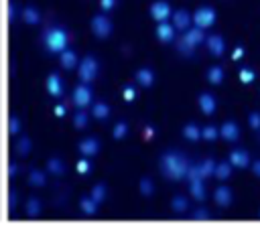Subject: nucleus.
I'll return each mask as SVG.
<instances>
[{"label": "nucleus", "mask_w": 260, "mask_h": 233, "mask_svg": "<svg viewBox=\"0 0 260 233\" xmlns=\"http://www.w3.org/2000/svg\"><path fill=\"white\" fill-rule=\"evenodd\" d=\"M230 162H232V166H236V168H246V166H250L252 158H250V152H248V150L236 148V150L230 152Z\"/></svg>", "instance_id": "obj_13"}, {"label": "nucleus", "mask_w": 260, "mask_h": 233, "mask_svg": "<svg viewBox=\"0 0 260 233\" xmlns=\"http://www.w3.org/2000/svg\"><path fill=\"white\" fill-rule=\"evenodd\" d=\"M154 134H156V130H154L152 126H146V128H144V136H146V138H152Z\"/></svg>", "instance_id": "obj_52"}, {"label": "nucleus", "mask_w": 260, "mask_h": 233, "mask_svg": "<svg viewBox=\"0 0 260 233\" xmlns=\"http://www.w3.org/2000/svg\"><path fill=\"white\" fill-rule=\"evenodd\" d=\"M232 199H234L232 197V188H228V186H217L215 192H213V201H215L217 207H230Z\"/></svg>", "instance_id": "obj_18"}, {"label": "nucleus", "mask_w": 260, "mask_h": 233, "mask_svg": "<svg viewBox=\"0 0 260 233\" xmlns=\"http://www.w3.org/2000/svg\"><path fill=\"white\" fill-rule=\"evenodd\" d=\"M175 24H171L169 20H165V22H158L156 24V30H154V34H156V38L158 41H162V43H171V41H175Z\"/></svg>", "instance_id": "obj_10"}, {"label": "nucleus", "mask_w": 260, "mask_h": 233, "mask_svg": "<svg viewBox=\"0 0 260 233\" xmlns=\"http://www.w3.org/2000/svg\"><path fill=\"white\" fill-rule=\"evenodd\" d=\"M18 174V164L16 162H10L8 164V178H14Z\"/></svg>", "instance_id": "obj_49"}, {"label": "nucleus", "mask_w": 260, "mask_h": 233, "mask_svg": "<svg viewBox=\"0 0 260 233\" xmlns=\"http://www.w3.org/2000/svg\"><path fill=\"white\" fill-rule=\"evenodd\" d=\"M254 79H256V73H254L252 69H248V67L240 69V81H242V83H252Z\"/></svg>", "instance_id": "obj_40"}, {"label": "nucleus", "mask_w": 260, "mask_h": 233, "mask_svg": "<svg viewBox=\"0 0 260 233\" xmlns=\"http://www.w3.org/2000/svg\"><path fill=\"white\" fill-rule=\"evenodd\" d=\"M242 55H244V47H236L234 53H232V59L238 61V59H242Z\"/></svg>", "instance_id": "obj_50"}, {"label": "nucleus", "mask_w": 260, "mask_h": 233, "mask_svg": "<svg viewBox=\"0 0 260 233\" xmlns=\"http://www.w3.org/2000/svg\"><path fill=\"white\" fill-rule=\"evenodd\" d=\"M20 16H22V20H24L26 24H39V22H41V12H39L37 6H32V4L24 6V8L20 10Z\"/></svg>", "instance_id": "obj_20"}, {"label": "nucleus", "mask_w": 260, "mask_h": 233, "mask_svg": "<svg viewBox=\"0 0 260 233\" xmlns=\"http://www.w3.org/2000/svg\"><path fill=\"white\" fill-rule=\"evenodd\" d=\"M6 20L8 22L16 20V2L14 0H8V4H6Z\"/></svg>", "instance_id": "obj_42"}, {"label": "nucleus", "mask_w": 260, "mask_h": 233, "mask_svg": "<svg viewBox=\"0 0 260 233\" xmlns=\"http://www.w3.org/2000/svg\"><path fill=\"white\" fill-rule=\"evenodd\" d=\"M215 160L213 158H205V160H201L197 166H199V172H201V176L203 178H209V176H213V172H215Z\"/></svg>", "instance_id": "obj_30"}, {"label": "nucleus", "mask_w": 260, "mask_h": 233, "mask_svg": "<svg viewBox=\"0 0 260 233\" xmlns=\"http://www.w3.org/2000/svg\"><path fill=\"white\" fill-rule=\"evenodd\" d=\"M71 101H73V105H75V107H79V109L87 107V105L93 101V91H91L89 83H77V85L73 87Z\"/></svg>", "instance_id": "obj_4"}, {"label": "nucleus", "mask_w": 260, "mask_h": 233, "mask_svg": "<svg viewBox=\"0 0 260 233\" xmlns=\"http://www.w3.org/2000/svg\"><path fill=\"white\" fill-rule=\"evenodd\" d=\"M134 79L138 81V85H142V87H150V85L154 83L156 75H154V71H152L150 67H140V69L134 73Z\"/></svg>", "instance_id": "obj_17"}, {"label": "nucleus", "mask_w": 260, "mask_h": 233, "mask_svg": "<svg viewBox=\"0 0 260 233\" xmlns=\"http://www.w3.org/2000/svg\"><path fill=\"white\" fill-rule=\"evenodd\" d=\"M197 103H199V107H201V111H203L205 115H213V113H215L217 101H215V97H213L211 93H201V95L197 97Z\"/></svg>", "instance_id": "obj_16"}, {"label": "nucleus", "mask_w": 260, "mask_h": 233, "mask_svg": "<svg viewBox=\"0 0 260 233\" xmlns=\"http://www.w3.org/2000/svg\"><path fill=\"white\" fill-rule=\"evenodd\" d=\"M47 172H51V174H55V176L65 174V164H63V160L57 158V156L49 158V160H47Z\"/></svg>", "instance_id": "obj_28"}, {"label": "nucleus", "mask_w": 260, "mask_h": 233, "mask_svg": "<svg viewBox=\"0 0 260 233\" xmlns=\"http://www.w3.org/2000/svg\"><path fill=\"white\" fill-rule=\"evenodd\" d=\"M89 195L93 197V201L104 203V201H106V197H108V186H106L104 182H98V184H93V188H91V192H89Z\"/></svg>", "instance_id": "obj_34"}, {"label": "nucleus", "mask_w": 260, "mask_h": 233, "mask_svg": "<svg viewBox=\"0 0 260 233\" xmlns=\"http://www.w3.org/2000/svg\"><path fill=\"white\" fill-rule=\"evenodd\" d=\"M183 138L191 140V142H197L201 138V128L197 124H187L183 126Z\"/></svg>", "instance_id": "obj_32"}, {"label": "nucleus", "mask_w": 260, "mask_h": 233, "mask_svg": "<svg viewBox=\"0 0 260 233\" xmlns=\"http://www.w3.org/2000/svg\"><path fill=\"white\" fill-rule=\"evenodd\" d=\"M98 201H93V197L89 195V197H81L79 199V209L85 213V215H89V217H93L95 213H98Z\"/></svg>", "instance_id": "obj_23"}, {"label": "nucleus", "mask_w": 260, "mask_h": 233, "mask_svg": "<svg viewBox=\"0 0 260 233\" xmlns=\"http://www.w3.org/2000/svg\"><path fill=\"white\" fill-rule=\"evenodd\" d=\"M189 166H191V162H189L187 154H183L181 150H167V152H162V156L158 160V168H160L162 176L173 182L185 180Z\"/></svg>", "instance_id": "obj_1"}, {"label": "nucleus", "mask_w": 260, "mask_h": 233, "mask_svg": "<svg viewBox=\"0 0 260 233\" xmlns=\"http://www.w3.org/2000/svg\"><path fill=\"white\" fill-rule=\"evenodd\" d=\"M207 81H209L211 85H219V83L223 81V69H221L219 65L209 67V69H207Z\"/></svg>", "instance_id": "obj_31"}, {"label": "nucleus", "mask_w": 260, "mask_h": 233, "mask_svg": "<svg viewBox=\"0 0 260 233\" xmlns=\"http://www.w3.org/2000/svg\"><path fill=\"white\" fill-rule=\"evenodd\" d=\"M59 63H61V67H63V69H67V71L79 65L77 55H75V51H73V49H65L63 53H59Z\"/></svg>", "instance_id": "obj_19"}, {"label": "nucleus", "mask_w": 260, "mask_h": 233, "mask_svg": "<svg viewBox=\"0 0 260 233\" xmlns=\"http://www.w3.org/2000/svg\"><path fill=\"white\" fill-rule=\"evenodd\" d=\"M252 172L260 178V160H256V162H252Z\"/></svg>", "instance_id": "obj_53"}, {"label": "nucleus", "mask_w": 260, "mask_h": 233, "mask_svg": "<svg viewBox=\"0 0 260 233\" xmlns=\"http://www.w3.org/2000/svg\"><path fill=\"white\" fill-rule=\"evenodd\" d=\"M53 111H55V115H57V118H63V115H65V105H61V103H57Z\"/></svg>", "instance_id": "obj_51"}, {"label": "nucleus", "mask_w": 260, "mask_h": 233, "mask_svg": "<svg viewBox=\"0 0 260 233\" xmlns=\"http://www.w3.org/2000/svg\"><path fill=\"white\" fill-rule=\"evenodd\" d=\"M122 95H124V99H126V101H132V99L136 97V89H134L132 85H126V87L122 89Z\"/></svg>", "instance_id": "obj_47"}, {"label": "nucleus", "mask_w": 260, "mask_h": 233, "mask_svg": "<svg viewBox=\"0 0 260 233\" xmlns=\"http://www.w3.org/2000/svg\"><path fill=\"white\" fill-rule=\"evenodd\" d=\"M126 134H128V124H126V122H118V124L114 126V130H112V136H114L116 140L124 138Z\"/></svg>", "instance_id": "obj_38"}, {"label": "nucleus", "mask_w": 260, "mask_h": 233, "mask_svg": "<svg viewBox=\"0 0 260 233\" xmlns=\"http://www.w3.org/2000/svg\"><path fill=\"white\" fill-rule=\"evenodd\" d=\"M138 188H140V195H144V197H150V195H154V182H152V178H148V176L140 178V182H138Z\"/></svg>", "instance_id": "obj_35"}, {"label": "nucleus", "mask_w": 260, "mask_h": 233, "mask_svg": "<svg viewBox=\"0 0 260 233\" xmlns=\"http://www.w3.org/2000/svg\"><path fill=\"white\" fill-rule=\"evenodd\" d=\"M219 136V128H215V126H205V128H201V138L203 140H215Z\"/></svg>", "instance_id": "obj_36"}, {"label": "nucleus", "mask_w": 260, "mask_h": 233, "mask_svg": "<svg viewBox=\"0 0 260 233\" xmlns=\"http://www.w3.org/2000/svg\"><path fill=\"white\" fill-rule=\"evenodd\" d=\"M219 136H221L223 140H228V142H236V140L240 138V126H238L236 122L228 120V122H223V124L219 126Z\"/></svg>", "instance_id": "obj_12"}, {"label": "nucleus", "mask_w": 260, "mask_h": 233, "mask_svg": "<svg viewBox=\"0 0 260 233\" xmlns=\"http://www.w3.org/2000/svg\"><path fill=\"white\" fill-rule=\"evenodd\" d=\"M171 209H173V213H177V215H185V213L189 211V199L183 197V195H175L173 201H171Z\"/></svg>", "instance_id": "obj_21"}, {"label": "nucleus", "mask_w": 260, "mask_h": 233, "mask_svg": "<svg viewBox=\"0 0 260 233\" xmlns=\"http://www.w3.org/2000/svg\"><path fill=\"white\" fill-rule=\"evenodd\" d=\"M75 168H77V172H79V174H89L93 166H91V162H89V158H87V156H83L81 160H77V164H75Z\"/></svg>", "instance_id": "obj_37"}, {"label": "nucleus", "mask_w": 260, "mask_h": 233, "mask_svg": "<svg viewBox=\"0 0 260 233\" xmlns=\"http://www.w3.org/2000/svg\"><path fill=\"white\" fill-rule=\"evenodd\" d=\"M89 26H91V32H93L98 38H108V36L112 34V30H114L112 20H110L106 14H93Z\"/></svg>", "instance_id": "obj_5"}, {"label": "nucleus", "mask_w": 260, "mask_h": 233, "mask_svg": "<svg viewBox=\"0 0 260 233\" xmlns=\"http://www.w3.org/2000/svg\"><path fill=\"white\" fill-rule=\"evenodd\" d=\"M45 85H47L49 95H53V97H61V95H63V81H61L59 73H51V75L47 77Z\"/></svg>", "instance_id": "obj_15"}, {"label": "nucleus", "mask_w": 260, "mask_h": 233, "mask_svg": "<svg viewBox=\"0 0 260 233\" xmlns=\"http://www.w3.org/2000/svg\"><path fill=\"white\" fill-rule=\"evenodd\" d=\"M41 41H43V47L49 51V53H63L65 49H69V41H71V36H69V32H67V28H63V26H49L45 32H43V36H41Z\"/></svg>", "instance_id": "obj_2"}, {"label": "nucleus", "mask_w": 260, "mask_h": 233, "mask_svg": "<svg viewBox=\"0 0 260 233\" xmlns=\"http://www.w3.org/2000/svg\"><path fill=\"white\" fill-rule=\"evenodd\" d=\"M116 2H118V0H100V6H102V10L108 12V10H112V8L116 6Z\"/></svg>", "instance_id": "obj_48"}, {"label": "nucleus", "mask_w": 260, "mask_h": 233, "mask_svg": "<svg viewBox=\"0 0 260 233\" xmlns=\"http://www.w3.org/2000/svg\"><path fill=\"white\" fill-rule=\"evenodd\" d=\"M95 120H108L110 118V105L106 103V101H95L93 105H91V111H89Z\"/></svg>", "instance_id": "obj_22"}, {"label": "nucleus", "mask_w": 260, "mask_h": 233, "mask_svg": "<svg viewBox=\"0 0 260 233\" xmlns=\"http://www.w3.org/2000/svg\"><path fill=\"white\" fill-rule=\"evenodd\" d=\"M183 38H185V43L189 45V47H199L205 38H207V34L203 32V28H199V26H189L187 30H185V34H183Z\"/></svg>", "instance_id": "obj_9"}, {"label": "nucleus", "mask_w": 260, "mask_h": 233, "mask_svg": "<svg viewBox=\"0 0 260 233\" xmlns=\"http://www.w3.org/2000/svg\"><path fill=\"white\" fill-rule=\"evenodd\" d=\"M205 47H207L209 53L215 55V57H221V55L225 53V41H223L219 34H207V38H205Z\"/></svg>", "instance_id": "obj_11"}, {"label": "nucleus", "mask_w": 260, "mask_h": 233, "mask_svg": "<svg viewBox=\"0 0 260 233\" xmlns=\"http://www.w3.org/2000/svg\"><path fill=\"white\" fill-rule=\"evenodd\" d=\"M248 124L252 130H260V111H252L248 115Z\"/></svg>", "instance_id": "obj_44"}, {"label": "nucleus", "mask_w": 260, "mask_h": 233, "mask_svg": "<svg viewBox=\"0 0 260 233\" xmlns=\"http://www.w3.org/2000/svg\"><path fill=\"white\" fill-rule=\"evenodd\" d=\"M98 71H100V63L93 55H85L77 65V75L81 83H91L98 77Z\"/></svg>", "instance_id": "obj_3"}, {"label": "nucleus", "mask_w": 260, "mask_h": 233, "mask_svg": "<svg viewBox=\"0 0 260 233\" xmlns=\"http://www.w3.org/2000/svg\"><path fill=\"white\" fill-rule=\"evenodd\" d=\"M16 203H18V192H16V188H10L8 190V209L14 211L16 209Z\"/></svg>", "instance_id": "obj_45"}, {"label": "nucleus", "mask_w": 260, "mask_h": 233, "mask_svg": "<svg viewBox=\"0 0 260 233\" xmlns=\"http://www.w3.org/2000/svg\"><path fill=\"white\" fill-rule=\"evenodd\" d=\"M171 18H173V24H175L177 30H187L191 26V22H193V16L187 10H175Z\"/></svg>", "instance_id": "obj_14"}, {"label": "nucleus", "mask_w": 260, "mask_h": 233, "mask_svg": "<svg viewBox=\"0 0 260 233\" xmlns=\"http://www.w3.org/2000/svg\"><path fill=\"white\" fill-rule=\"evenodd\" d=\"M87 122H89V111H85V109H77V111L73 113V126H75L77 130H85Z\"/></svg>", "instance_id": "obj_33"}, {"label": "nucleus", "mask_w": 260, "mask_h": 233, "mask_svg": "<svg viewBox=\"0 0 260 233\" xmlns=\"http://www.w3.org/2000/svg\"><path fill=\"white\" fill-rule=\"evenodd\" d=\"M24 211H26L28 217L37 219V217L41 215V211H43V203H41L37 197H30V199L26 201V205H24Z\"/></svg>", "instance_id": "obj_27"}, {"label": "nucleus", "mask_w": 260, "mask_h": 233, "mask_svg": "<svg viewBox=\"0 0 260 233\" xmlns=\"http://www.w3.org/2000/svg\"><path fill=\"white\" fill-rule=\"evenodd\" d=\"M77 150H79L81 156L91 158V156H95V154L100 152V140H98L95 136H87V138H83V140L77 144Z\"/></svg>", "instance_id": "obj_8"}, {"label": "nucleus", "mask_w": 260, "mask_h": 233, "mask_svg": "<svg viewBox=\"0 0 260 233\" xmlns=\"http://www.w3.org/2000/svg\"><path fill=\"white\" fill-rule=\"evenodd\" d=\"M215 16L217 14H215V10L211 6H199L195 10V14H193V24L205 30V28H209L215 22Z\"/></svg>", "instance_id": "obj_6"}, {"label": "nucleus", "mask_w": 260, "mask_h": 233, "mask_svg": "<svg viewBox=\"0 0 260 233\" xmlns=\"http://www.w3.org/2000/svg\"><path fill=\"white\" fill-rule=\"evenodd\" d=\"M177 49H179V53H183V55H193V47H189V45L185 43V38H181V41L177 43Z\"/></svg>", "instance_id": "obj_46"}, {"label": "nucleus", "mask_w": 260, "mask_h": 233, "mask_svg": "<svg viewBox=\"0 0 260 233\" xmlns=\"http://www.w3.org/2000/svg\"><path fill=\"white\" fill-rule=\"evenodd\" d=\"M150 16L156 20V22H165L173 16V10H171V4L167 0H158L154 4H150Z\"/></svg>", "instance_id": "obj_7"}, {"label": "nucleus", "mask_w": 260, "mask_h": 233, "mask_svg": "<svg viewBox=\"0 0 260 233\" xmlns=\"http://www.w3.org/2000/svg\"><path fill=\"white\" fill-rule=\"evenodd\" d=\"M30 150H32V142H30V138H28L26 134L20 136V138L16 140V148H14V152H16L18 156H28Z\"/></svg>", "instance_id": "obj_24"}, {"label": "nucleus", "mask_w": 260, "mask_h": 233, "mask_svg": "<svg viewBox=\"0 0 260 233\" xmlns=\"http://www.w3.org/2000/svg\"><path fill=\"white\" fill-rule=\"evenodd\" d=\"M189 192L193 195V199L195 201H203L207 195H205V184H203V178H199V180H191L189 182Z\"/></svg>", "instance_id": "obj_26"}, {"label": "nucleus", "mask_w": 260, "mask_h": 233, "mask_svg": "<svg viewBox=\"0 0 260 233\" xmlns=\"http://www.w3.org/2000/svg\"><path fill=\"white\" fill-rule=\"evenodd\" d=\"M28 184L30 186H45L47 184V174L39 168H30L28 170Z\"/></svg>", "instance_id": "obj_25"}, {"label": "nucleus", "mask_w": 260, "mask_h": 233, "mask_svg": "<svg viewBox=\"0 0 260 233\" xmlns=\"http://www.w3.org/2000/svg\"><path fill=\"white\" fill-rule=\"evenodd\" d=\"M213 176L219 178V180H228V178L232 176V162H230V160H225V162H217V164H215V172H213Z\"/></svg>", "instance_id": "obj_29"}, {"label": "nucleus", "mask_w": 260, "mask_h": 233, "mask_svg": "<svg viewBox=\"0 0 260 233\" xmlns=\"http://www.w3.org/2000/svg\"><path fill=\"white\" fill-rule=\"evenodd\" d=\"M209 217H211V215H209V211H207L205 207H199V209L193 211V219H195V221H209Z\"/></svg>", "instance_id": "obj_43"}, {"label": "nucleus", "mask_w": 260, "mask_h": 233, "mask_svg": "<svg viewBox=\"0 0 260 233\" xmlns=\"http://www.w3.org/2000/svg\"><path fill=\"white\" fill-rule=\"evenodd\" d=\"M20 130H22L20 118L18 115H10V120H8V132L10 134H20Z\"/></svg>", "instance_id": "obj_39"}, {"label": "nucleus", "mask_w": 260, "mask_h": 233, "mask_svg": "<svg viewBox=\"0 0 260 233\" xmlns=\"http://www.w3.org/2000/svg\"><path fill=\"white\" fill-rule=\"evenodd\" d=\"M199 178H203V176H201V172H199V166H197V164H191V166H189V170H187L185 180H187V182H191V180H199Z\"/></svg>", "instance_id": "obj_41"}]
</instances>
